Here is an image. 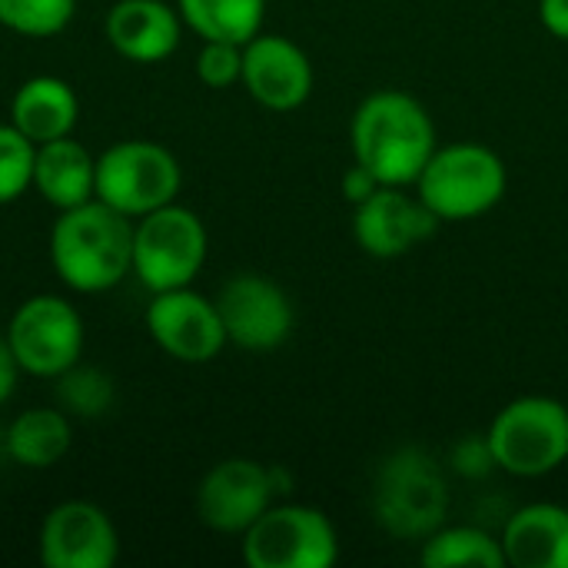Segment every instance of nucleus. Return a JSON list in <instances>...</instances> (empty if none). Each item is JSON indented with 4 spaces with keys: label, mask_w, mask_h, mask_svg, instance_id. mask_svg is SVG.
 I'll return each mask as SVG.
<instances>
[{
    "label": "nucleus",
    "mask_w": 568,
    "mask_h": 568,
    "mask_svg": "<svg viewBox=\"0 0 568 568\" xmlns=\"http://www.w3.org/2000/svg\"><path fill=\"white\" fill-rule=\"evenodd\" d=\"M349 143L356 163L383 186H416L439 146L429 110L403 90L369 93L353 113Z\"/></svg>",
    "instance_id": "1"
},
{
    "label": "nucleus",
    "mask_w": 568,
    "mask_h": 568,
    "mask_svg": "<svg viewBox=\"0 0 568 568\" xmlns=\"http://www.w3.org/2000/svg\"><path fill=\"white\" fill-rule=\"evenodd\" d=\"M50 260L77 293L113 290L133 270V223L97 196L60 210L50 230Z\"/></svg>",
    "instance_id": "2"
},
{
    "label": "nucleus",
    "mask_w": 568,
    "mask_h": 568,
    "mask_svg": "<svg viewBox=\"0 0 568 568\" xmlns=\"http://www.w3.org/2000/svg\"><path fill=\"white\" fill-rule=\"evenodd\" d=\"M509 186L506 163L483 143L436 146L416 180L419 200L443 220H476L489 213Z\"/></svg>",
    "instance_id": "3"
},
{
    "label": "nucleus",
    "mask_w": 568,
    "mask_h": 568,
    "mask_svg": "<svg viewBox=\"0 0 568 568\" xmlns=\"http://www.w3.org/2000/svg\"><path fill=\"white\" fill-rule=\"evenodd\" d=\"M489 456L519 479L556 473L568 459V406L552 396H519L489 426Z\"/></svg>",
    "instance_id": "4"
},
{
    "label": "nucleus",
    "mask_w": 568,
    "mask_h": 568,
    "mask_svg": "<svg viewBox=\"0 0 568 568\" xmlns=\"http://www.w3.org/2000/svg\"><path fill=\"white\" fill-rule=\"evenodd\" d=\"M203 220L176 203H166L133 226V273L150 293L190 286L206 263Z\"/></svg>",
    "instance_id": "5"
},
{
    "label": "nucleus",
    "mask_w": 568,
    "mask_h": 568,
    "mask_svg": "<svg viewBox=\"0 0 568 568\" xmlns=\"http://www.w3.org/2000/svg\"><path fill=\"white\" fill-rule=\"evenodd\" d=\"M376 523L396 539H426L433 536L449 509V489L433 459L419 449H403L379 469L373 493Z\"/></svg>",
    "instance_id": "6"
},
{
    "label": "nucleus",
    "mask_w": 568,
    "mask_h": 568,
    "mask_svg": "<svg viewBox=\"0 0 568 568\" xmlns=\"http://www.w3.org/2000/svg\"><path fill=\"white\" fill-rule=\"evenodd\" d=\"M183 170L176 156L150 140H123L97 160V200L123 216H146L176 200Z\"/></svg>",
    "instance_id": "7"
},
{
    "label": "nucleus",
    "mask_w": 568,
    "mask_h": 568,
    "mask_svg": "<svg viewBox=\"0 0 568 568\" xmlns=\"http://www.w3.org/2000/svg\"><path fill=\"white\" fill-rule=\"evenodd\" d=\"M250 568H329L339 559V536L313 506H270L243 532Z\"/></svg>",
    "instance_id": "8"
},
{
    "label": "nucleus",
    "mask_w": 568,
    "mask_h": 568,
    "mask_svg": "<svg viewBox=\"0 0 568 568\" xmlns=\"http://www.w3.org/2000/svg\"><path fill=\"white\" fill-rule=\"evenodd\" d=\"M7 343L23 373L60 379L67 369L80 363L83 320L67 300L43 293L20 303L7 326Z\"/></svg>",
    "instance_id": "9"
},
{
    "label": "nucleus",
    "mask_w": 568,
    "mask_h": 568,
    "mask_svg": "<svg viewBox=\"0 0 568 568\" xmlns=\"http://www.w3.org/2000/svg\"><path fill=\"white\" fill-rule=\"evenodd\" d=\"M216 310L226 329V343L250 349V353H270L283 346L293 333L290 296L260 273L233 276L220 290Z\"/></svg>",
    "instance_id": "10"
},
{
    "label": "nucleus",
    "mask_w": 568,
    "mask_h": 568,
    "mask_svg": "<svg viewBox=\"0 0 568 568\" xmlns=\"http://www.w3.org/2000/svg\"><path fill=\"white\" fill-rule=\"evenodd\" d=\"M146 329L166 356L190 366L216 359L226 346V329L216 300H206L190 286L153 293V303L146 310Z\"/></svg>",
    "instance_id": "11"
},
{
    "label": "nucleus",
    "mask_w": 568,
    "mask_h": 568,
    "mask_svg": "<svg viewBox=\"0 0 568 568\" xmlns=\"http://www.w3.org/2000/svg\"><path fill=\"white\" fill-rule=\"evenodd\" d=\"M276 473L253 459H226L213 466L196 489V516L213 532L243 536L270 506Z\"/></svg>",
    "instance_id": "12"
},
{
    "label": "nucleus",
    "mask_w": 568,
    "mask_h": 568,
    "mask_svg": "<svg viewBox=\"0 0 568 568\" xmlns=\"http://www.w3.org/2000/svg\"><path fill=\"white\" fill-rule=\"evenodd\" d=\"M439 216L406 186H379L369 200L353 206V236L376 260H396L426 243Z\"/></svg>",
    "instance_id": "13"
},
{
    "label": "nucleus",
    "mask_w": 568,
    "mask_h": 568,
    "mask_svg": "<svg viewBox=\"0 0 568 568\" xmlns=\"http://www.w3.org/2000/svg\"><path fill=\"white\" fill-rule=\"evenodd\" d=\"M37 549L47 568H113L120 539L100 506L70 499L47 513Z\"/></svg>",
    "instance_id": "14"
},
{
    "label": "nucleus",
    "mask_w": 568,
    "mask_h": 568,
    "mask_svg": "<svg viewBox=\"0 0 568 568\" xmlns=\"http://www.w3.org/2000/svg\"><path fill=\"white\" fill-rule=\"evenodd\" d=\"M246 93L276 113L296 110L313 93V63L300 43L280 33H256L243 43V80Z\"/></svg>",
    "instance_id": "15"
},
{
    "label": "nucleus",
    "mask_w": 568,
    "mask_h": 568,
    "mask_svg": "<svg viewBox=\"0 0 568 568\" xmlns=\"http://www.w3.org/2000/svg\"><path fill=\"white\" fill-rule=\"evenodd\" d=\"M180 10L163 0H116L106 13L110 47L133 63H160L180 47Z\"/></svg>",
    "instance_id": "16"
},
{
    "label": "nucleus",
    "mask_w": 568,
    "mask_h": 568,
    "mask_svg": "<svg viewBox=\"0 0 568 568\" xmlns=\"http://www.w3.org/2000/svg\"><path fill=\"white\" fill-rule=\"evenodd\" d=\"M506 566L568 568V509L556 503L523 506L503 529Z\"/></svg>",
    "instance_id": "17"
},
{
    "label": "nucleus",
    "mask_w": 568,
    "mask_h": 568,
    "mask_svg": "<svg viewBox=\"0 0 568 568\" xmlns=\"http://www.w3.org/2000/svg\"><path fill=\"white\" fill-rule=\"evenodd\" d=\"M80 120V100L60 77H33L10 100V123L33 143L70 136Z\"/></svg>",
    "instance_id": "18"
},
{
    "label": "nucleus",
    "mask_w": 568,
    "mask_h": 568,
    "mask_svg": "<svg viewBox=\"0 0 568 568\" xmlns=\"http://www.w3.org/2000/svg\"><path fill=\"white\" fill-rule=\"evenodd\" d=\"M33 186L57 210L80 206L97 196V160L73 136L37 143Z\"/></svg>",
    "instance_id": "19"
},
{
    "label": "nucleus",
    "mask_w": 568,
    "mask_h": 568,
    "mask_svg": "<svg viewBox=\"0 0 568 568\" xmlns=\"http://www.w3.org/2000/svg\"><path fill=\"white\" fill-rule=\"evenodd\" d=\"M73 433L60 409H27L20 413L3 439L7 456L23 469H50L70 453Z\"/></svg>",
    "instance_id": "20"
},
{
    "label": "nucleus",
    "mask_w": 568,
    "mask_h": 568,
    "mask_svg": "<svg viewBox=\"0 0 568 568\" xmlns=\"http://www.w3.org/2000/svg\"><path fill=\"white\" fill-rule=\"evenodd\" d=\"M183 23L203 40L250 43L266 17V0H176Z\"/></svg>",
    "instance_id": "21"
},
{
    "label": "nucleus",
    "mask_w": 568,
    "mask_h": 568,
    "mask_svg": "<svg viewBox=\"0 0 568 568\" xmlns=\"http://www.w3.org/2000/svg\"><path fill=\"white\" fill-rule=\"evenodd\" d=\"M419 562L426 568H506L503 539L476 526L436 529L423 539Z\"/></svg>",
    "instance_id": "22"
},
{
    "label": "nucleus",
    "mask_w": 568,
    "mask_h": 568,
    "mask_svg": "<svg viewBox=\"0 0 568 568\" xmlns=\"http://www.w3.org/2000/svg\"><path fill=\"white\" fill-rule=\"evenodd\" d=\"M73 13L77 0H0V23L20 37H57Z\"/></svg>",
    "instance_id": "23"
},
{
    "label": "nucleus",
    "mask_w": 568,
    "mask_h": 568,
    "mask_svg": "<svg viewBox=\"0 0 568 568\" xmlns=\"http://www.w3.org/2000/svg\"><path fill=\"white\" fill-rule=\"evenodd\" d=\"M33 163L37 143L23 136L13 123L0 126V206L13 203L27 193V186H33Z\"/></svg>",
    "instance_id": "24"
},
{
    "label": "nucleus",
    "mask_w": 568,
    "mask_h": 568,
    "mask_svg": "<svg viewBox=\"0 0 568 568\" xmlns=\"http://www.w3.org/2000/svg\"><path fill=\"white\" fill-rule=\"evenodd\" d=\"M57 396H60V406H63L67 413L87 416V419H90V416H100V413L110 409V403H113V383H110L106 373L77 363L73 369H67V373L60 376Z\"/></svg>",
    "instance_id": "25"
},
{
    "label": "nucleus",
    "mask_w": 568,
    "mask_h": 568,
    "mask_svg": "<svg viewBox=\"0 0 568 568\" xmlns=\"http://www.w3.org/2000/svg\"><path fill=\"white\" fill-rule=\"evenodd\" d=\"M196 77L213 87L226 90L243 80V47L226 40H203V50L196 57Z\"/></svg>",
    "instance_id": "26"
},
{
    "label": "nucleus",
    "mask_w": 568,
    "mask_h": 568,
    "mask_svg": "<svg viewBox=\"0 0 568 568\" xmlns=\"http://www.w3.org/2000/svg\"><path fill=\"white\" fill-rule=\"evenodd\" d=\"M379 186H383V183H379L366 166H359V163H353V166L346 170V176H343V196H346L353 206L363 203V200H369Z\"/></svg>",
    "instance_id": "27"
},
{
    "label": "nucleus",
    "mask_w": 568,
    "mask_h": 568,
    "mask_svg": "<svg viewBox=\"0 0 568 568\" xmlns=\"http://www.w3.org/2000/svg\"><path fill=\"white\" fill-rule=\"evenodd\" d=\"M539 20L556 40L568 43V0H539Z\"/></svg>",
    "instance_id": "28"
},
{
    "label": "nucleus",
    "mask_w": 568,
    "mask_h": 568,
    "mask_svg": "<svg viewBox=\"0 0 568 568\" xmlns=\"http://www.w3.org/2000/svg\"><path fill=\"white\" fill-rule=\"evenodd\" d=\"M17 373H20V366H17V359H13V353H10V343H7V336H0V406H3V403L10 399V393H13Z\"/></svg>",
    "instance_id": "29"
}]
</instances>
